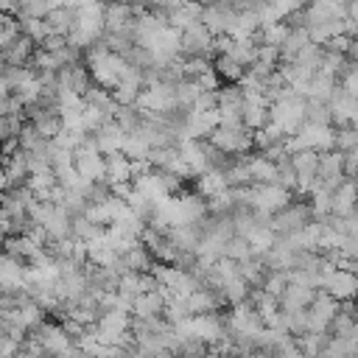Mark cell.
<instances>
[{"instance_id": "1", "label": "cell", "mask_w": 358, "mask_h": 358, "mask_svg": "<svg viewBox=\"0 0 358 358\" xmlns=\"http://www.w3.org/2000/svg\"><path fill=\"white\" fill-rule=\"evenodd\" d=\"M87 67H90V76L98 87L103 90H115L129 67V62L123 56H117L115 50L106 48V42H98L87 50Z\"/></svg>"}, {"instance_id": "2", "label": "cell", "mask_w": 358, "mask_h": 358, "mask_svg": "<svg viewBox=\"0 0 358 358\" xmlns=\"http://www.w3.org/2000/svg\"><path fill=\"white\" fill-rule=\"evenodd\" d=\"M103 0H90L87 6L78 8V20H76V28L70 34V42L76 48H92L103 39L106 34V25H103Z\"/></svg>"}, {"instance_id": "3", "label": "cell", "mask_w": 358, "mask_h": 358, "mask_svg": "<svg viewBox=\"0 0 358 358\" xmlns=\"http://www.w3.org/2000/svg\"><path fill=\"white\" fill-rule=\"evenodd\" d=\"M207 140H210L221 154H246V151L252 148V143H255V131H252L243 120L218 123Z\"/></svg>"}, {"instance_id": "4", "label": "cell", "mask_w": 358, "mask_h": 358, "mask_svg": "<svg viewBox=\"0 0 358 358\" xmlns=\"http://www.w3.org/2000/svg\"><path fill=\"white\" fill-rule=\"evenodd\" d=\"M238 14H241V3L238 0H207L204 11H201V22L215 36H229Z\"/></svg>"}, {"instance_id": "5", "label": "cell", "mask_w": 358, "mask_h": 358, "mask_svg": "<svg viewBox=\"0 0 358 358\" xmlns=\"http://www.w3.org/2000/svg\"><path fill=\"white\" fill-rule=\"evenodd\" d=\"M288 201H291V190L280 187L277 182H266V185L249 187V204H252L257 213L274 215V213H280Z\"/></svg>"}, {"instance_id": "6", "label": "cell", "mask_w": 358, "mask_h": 358, "mask_svg": "<svg viewBox=\"0 0 358 358\" xmlns=\"http://www.w3.org/2000/svg\"><path fill=\"white\" fill-rule=\"evenodd\" d=\"M313 221V207L305 201H288L280 213L271 215V229L280 235H291L299 232L302 227H308Z\"/></svg>"}, {"instance_id": "7", "label": "cell", "mask_w": 358, "mask_h": 358, "mask_svg": "<svg viewBox=\"0 0 358 358\" xmlns=\"http://www.w3.org/2000/svg\"><path fill=\"white\" fill-rule=\"evenodd\" d=\"M213 50H215V34H213L204 22H196V25H190V28L182 31V42H179L182 59L210 56Z\"/></svg>"}, {"instance_id": "8", "label": "cell", "mask_w": 358, "mask_h": 358, "mask_svg": "<svg viewBox=\"0 0 358 358\" xmlns=\"http://www.w3.org/2000/svg\"><path fill=\"white\" fill-rule=\"evenodd\" d=\"M302 14H305V28L341 22L347 20V0H310L308 6H302Z\"/></svg>"}, {"instance_id": "9", "label": "cell", "mask_w": 358, "mask_h": 358, "mask_svg": "<svg viewBox=\"0 0 358 358\" xmlns=\"http://www.w3.org/2000/svg\"><path fill=\"white\" fill-rule=\"evenodd\" d=\"M268 109H271V98L263 95V92H249L243 90V109H241V120L257 131L268 123Z\"/></svg>"}, {"instance_id": "10", "label": "cell", "mask_w": 358, "mask_h": 358, "mask_svg": "<svg viewBox=\"0 0 358 358\" xmlns=\"http://www.w3.org/2000/svg\"><path fill=\"white\" fill-rule=\"evenodd\" d=\"M137 14H140V6H129V3H120V0L106 3V8H103V25H106V34L131 31Z\"/></svg>"}, {"instance_id": "11", "label": "cell", "mask_w": 358, "mask_h": 358, "mask_svg": "<svg viewBox=\"0 0 358 358\" xmlns=\"http://www.w3.org/2000/svg\"><path fill=\"white\" fill-rule=\"evenodd\" d=\"M34 338L53 355H62L73 347V336L64 330V324H53V322H42L39 327H34Z\"/></svg>"}, {"instance_id": "12", "label": "cell", "mask_w": 358, "mask_h": 358, "mask_svg": "<svg viewBox=\"0 0 358 358\" xmlns=\"http://www.w3.org/2000/svg\"><path fill=\"white\" fill-rule=\"evenodd\" d=\"M347 179V168H344V154L341 151H327L319 157V185L333 190Z\"/></svg>"}, {"instance_id": "13", "label": "cell", "mask_w": 358, "mask_h": 358, "mask_svg": "<svg viewBox=\"0 0 358 358\" xmlns=\"http://www.w3.org/2000/svg\"><path fill=\"white\" fill-rule=\"evenodd\" d=\"M218 123H221L218 109H207V112L190 109L187 117H185V134H187L190 140H201V137H210Z\"/></svg>"}, {"instance_id": "14", "label": "cell", "mask_w": 358, "mask_h": 358, "mask_svg": "<svg viewBox=\"0 0 358 358\" xmlns=\"http://www.w3.org/2000/svg\"><path fill=\"white\" fill-rule=\"evenodd\" d=\"M56 84L62 87V90H73V92H78V95H84L90 87H92V76H90V67H84V64H67V67H62L59 73H56Z\"/></svg>"}, {"instance_id": "15", "label": "cell", "mask_w": 358, "mask_h": 358, "mask_svg": "<svg viewBox=\"0 0 358 358\" xmlns=\"http://www.w3.org/2000/svg\"><path fill=\"white\" fill-rule=\"evenodd\" d=\"M162 310H165V291H162V288L143 291V294H137L134 302H131V313H134L137 319H157Z\"/></svg>"}, {"instance_id": "16", "label": "cell", "mask_w": 358, "mask_h": 358, "mask_svg": "<svg viewBox=\"0 0 358 358\" xmlns=\"http://www.w3.org/2000/svg\"><path fill=\"white\" fill-rule=\"evenodd\" d=\"M95 145L101 154H112V151H123V140H126V131L117 120H106L95 134H92Z\"/></svg>"}, {"instance_id": "17", "label": "cell", "mask_w": 358, "mask_h": 358, "mask_svg": "<svg viewBox=\"0 0 358 358\" xmlns=\"http://www.w3.org/2000/svg\"><path fill=\"white\" fill-rule=\"evenodd\" d=\"M106 157V173H103V182L112 187V185H126L131 182V157H126L123 151H112V154H103Z\"/></svg>"}, {"instance_id": "18", "label": "cell", "mask_w": 358, "mask_h": 358, "mask_svg": "<svg viewBox=\"0 0 358 358\" xmlns=\"http://www.w3.org/2000/svg\"><path fill=\"white\" fill-rule=\"evenodd\" d=\"M358 210V182L344 179L338 187H333V215H350Z\"/></svg>"}, {"instance_id": "19", "label": "cell", "mask_w": 358, "mask_h": 358, "mask_svg": "<svg viewBox=\"0 0 358 358\" xmlns=\"http://www.w3.org/2000/svg\"><path fill=\"white\" fill-rule=\"evenodd\" d=\"M34 39H28L25 34H20L17 39H11L6 48H3V59H6V64H11V67H20V64H31L34 62Z\"/></svg>"}, {"instance_id": "20", "label": "cell", "mask_w": 358, "mask_h": 358, "mask_svg": "<svg viewBox=\"0 0 358 358\" xmlns=\"http://www.w3.org/2000/svg\"><path fill=\"white\" fill-rule=\"evenodd\" d=\"M45 20H48V25H50L53 34H62V36L70 39V34H73V28H76V20H78V8H76V6L50 8Z\"/></svg>"}, {"instance_id": "21", "label": "cell", "mask_w": 358, "mask_h": 358, "mask_svg": "<svg viewBox=\"0 0 358 358\" xmlns=\"http://www.w3.org/2000/svg\"><path fill=\"white\" fill-rule=\"evenodd\" d=\"M305 45H310V34H308V28H305V25H288L285 39L280 42V56H282V62H291Z\"/></svg>"}, {"instance_id": "22", "label": "cell", "mask_w": 358, "mask_h": 358, "mask_svg": "<svg viewBox=\"0 0 358 358\" xmlns=\"http://www.w3.org/2000/svg\"><path fill=\"white\" fill-rule=\"evenodd\" d=\"M249 173H252V182H255V185L274 182V179H277V162L268 159L266 154H263V157H249Z\"/></svg>"}, {"instance_id": "23", "label": "cell", "mask_w": 358, "mask_h": 358, "mask_svg": "<svg viewBox=\"0 0 358 358\" xmlns=\"http://www.w3.org/2000/svg\"><path fill=\"white\" fill-rule=\"evenodd\" d=\"M199 193L201 196H215V193H221V190H227L229 187V182H227V176H224V171H218V168H210V171H204V173H199Z\"/></svg>"}, {"instance_id": "24", "label": "cell", "mask_w": 358, "mask_h": 358, "mask_svg": "<svg viewBox=\"0 0 358 358\" xmlns=\"http://www.w3.org/2000/svg\"><path fill=\"white\" fill-rule=\"evenodd\" d=\"M213 67H215L218 78H227V81H232V84H238V81L243 78V73H246V67L238 64V62H235L232 56H227V53H218Z\"/></svg>"}, {"instance_id": "25", "label": "cell", "mask_w": 358, "mask_h": 358, "mask_svg": "<svg viewBox=\"0 0 358 358\" xmlns=\"http://www.w3.org/2000/svg\"><path fill=\"white\" fill-rule=\"evenodd\" d=\"M20 28H22V34H25L28 39H34L36 45H42V42H45V36H50V34H53L45 17H25V20H20Z\"/></svg>"}, {"instance_id": "26", "label": "cell", "mask_w": 358, "mask_h": 358, "mask_svg": "<svg viewBox=\"0 0 358 358\" xmlns=\"http://www.w3.org/2000/svg\"><path fill=\"white\" fill-rule=\"evenodd\" d=\"M333 145H336V151H341V154H350V151L358 145V126H355V123H344V126L336 131V137H333Z\"/></svg>"}, {"instance_id": "27", "label": "cell", "mask_w": 358, "mask_h": 358, "mask_svg": "<svg viewBox=\"0 0 358 358\" xmlns=\"http://www.w3.org/2000/svg\"><path fill=\"white\" fill-rule=\"evenodd\" d=\"M341 87H344L350 95L358 98V64H355V62H350L347 70L341 73Z\"/></svg>"}, {"instance_id": "28", "label": "cell", "mask_w": 358, "mask_h": 358, "mask_svg": "<svg viewBox=\"0 0 358 358\" xmlns=\"http://www.w3.org/2000/svg\"><path fill=\"white\" fill-rule=\"evenodd\" d=\"M67 42H70L67 36H62V34H50V36H45V42H42L39 48H42V50H50V53H53V50H62V48L67 45Z\"/></svg>"}, {"instance_id": "29", "label": "cell", "mask_w": 358, "mask_h": 358, "mask_svg": "<svg viewBox=\"0 0 358 358\" xmlns=\"http://www.w3.org/2000/svg\"><path fill=\"white\" fill-rule=\"evenodd\" d=\"M6 190H11V179H8V173H6V168L0 165V193H6Z\"/></svg>"}, {"instance_id": "30", "label": "cell", "mask_w": 358, "mask_h": 358, "mask_svg": "<svg viewBox=\"0 0 358 358\" xmlns=\"http://www.w3.org/2000/svg\"><path fill=\"white\" fill-rule=\"evenodd\" d=\"M11 8H14V0H0V11L11 14Z\"/></svg>"}, {"instance_id": "31", "label": "cell", "mask_w": 358, "mask_h": 358, "mask_svg": "<svg viewBox=\"0 0 358 358\" xmlns=\"http://www.w3.org/2000/svg\"><path fill=\"white\" fill-rule=\"evenodd\" d=\"M8 92H11V87L6 84V78H3V73H0V98H3V95H8Z\"/></svg>"}, {"instance_id": "32", "label": "cell", "mask_w": 358, "mask_h": 358, "mask_svg": "<svg viewBox=\"0 0 358 358\" xmlns=\"http://www.w3.org/2000/svg\"><path fill=\"white\" fill-rule=\"evenodd\" d=\"M120 3H129V6H140V3H145V0H120Z\"/></svg>"}, {"instance_id": "33", "label": "cell", "mask_w": 358, "mask_h": 358, "mask_svg": "<svg viewBox=\"0 0 358 358\" xmlns=\"http://www.w3.org/2000/svg\"><path fill=\"white\" fill-rule=\"evenodd\" d=\"M6 67H8V64H6V59H3V53H0V73H3Z\"/></svg>"}, {"instance_id": "34", "label": "cell", "mask_w": 358, "mask_h": 358, "mask_svg": "<svg viewBox=\"0 0 358 358\" xmlns=\"http://www.w3.org/2000/svg\"><path fill=\"white\" fill-rule=\"evenodd\" d=\"M3 260H6V252H0V266H3Z\"/></svg>"}, {"instance_id": "35", "label": "cell", "mask_w": 358, "mask_h": 358, "mask_svg": "<svg viewBox=\"0 0 358 358\" xmlns=\"http://www.w3.org/2000/svg\"><path fill=\"white\" fill-rule=\"evenodd\" d=\"M0 358H17V355H0Z\"/></svg>"}, {"instance_id": "36", "label": "cell", "mask_w": 358, "mask_h": 358, "mask_svg": "<svg viewBox=\"0 0 358 358\" xmlns=\"http://www.w3.org/2000/svg\"><path fill=\"white\" fill-rule=\"evenodd\" d=\"M305 3H310V0H305Z\"/></svg>"}]
</instances>
